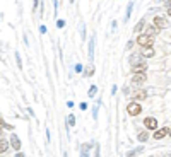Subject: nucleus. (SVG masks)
Masks as SVG:
<instances>
[{
	"label": "nucleus",
	"mask_w": 171,
	"mask_h": 157,
	"mask_svg": "<svg viewBox=\"0 0 171 157\" xmlns=\"http://www.w3.org/2000/svg\"><path fill=\"white\" fill-rule=\"evenodd\" d=\"M94 48H96V34L92 33L91 38H89V45H87V56H89V61L94 60Z\"/></svg>",
	"instance_id": "7ed1b4c3"
},
{
	"label": "nucleus",
	"mask_w": 171,
	"mask_h": 157,
	"mask_svg": "<svg viewBox=\"0 0 171 157\" xmlns=\"http://www.w3.org/2000/svg\"><path fill=\"white\" fill-rule=\"evenodd\" d=\"M96 92H98V87H96V85H91V87H89L87 96H89V97H94V96H96Z\"/></svg>",
	"instance_id": "4be33fe9"
},
{
	"label": "nucleus",
	"mask_w": 171,
	"mask_h": 157,
	"mask_svg": "<svg viewBox=\"0 0 171 157\" xmlns=\"http://www.w3.org/2000/svg\"><path fill=\"white\" fill-rule=\"evenodd\" d=\"M137 45L142 48H149L154 45V39L152 38H149L147 34H139V38H137Z\"/></svg>",
	"instance_id": "f257e3e1"
},
{
	"label": "nucleus",
	"mask_w": 171,
	"mask_h": 157,
	"mask_svg": "<svg viewBox=\"0 0 171 157\" xmlns=\"http://www.w3.org/2000/svg\"><path fill=\"white\" fill-rule=\"evenodd\" d=\"M75 72H77V74H81V72H82V65H81V63H77V65H75Z\"/></svg>",
	"instance_id": "c85d7f7f"
},
{
	"label": "nucleus",
	"mask_w": 171,
	"mask_h": 157,
	"mask_svg": "<svg viewBox=\"0 0 171 157\" xmlns=\"http://www.w3.org/2000/svg\"><path fill=\"white\" fill-rule=\"evenodd\" d=\"M144 128L145 130H154L156 131L157 130V120L154 118V116H147V118H144Z\"/></svg>",
	"instance_id": "39448f33"
},
{
	"label": "nucleus",
	"mask_w": 171,
	"mask_h": 157,
	"mask_svg": "<svg viewBox=\"0 0 171 157\" xmlns=\"http://www.w3.org/2000/svg\"><path fill=\"white\" fill-rule=\"evenodd\" d=\"M63 157H68V154H67V152H63Z\"/></svg>",
	"instance_id": "ea45409f"
},
{
	"label": "nucleus",
	"mask_w": 171,
	"mask_h": 157,
	"mask_svg": "<svg viewBox=\"0 0 171 157\" xmlns=\"http://www.w3.org/2000/svg\"><path fill=\"white\" fill-rule=\"evenodd\" d=\"M68 2H70V4H74V2H75V0H68Z\"/></svg>",
	"instance_id": "79ce46f5"
},
{
	"label": "nucleus",
	"mask_w": 171,
	"mask_h": 157,
	"mask_svg": "<svg viewBox=\"0 0 171 157\" xmlns=\"http://www.w3.org/2000/svg\"><path fill=\"white\" fill-rule=\"evenodd\" d=\"M40 33H41V34L46 33V26H40Z\"/></svg>",
	"instance_id": "72a5a7b5"
},
{
	"label": "nucleus",
	"mask_w": 171,
	"mask_h": 157,
	"mask_svg": "<svg viewBox=\"0 0 171 157\" xmlns=\"http://www.w3.org/2000/svg\"><path fill=\"white\" fill-rule=\"evenodd\" d=\"M94 142H86L81 145V157H89L91 156V149L94 147Z\"/></svg>",
	"instance_id": "423d86ee"
},
{
	"label": "nucleus",
	"mask_w": 171,
	"mask_h": 157,
	"mask_svg": "<svg viewBox=\"0 0 171 157\" xmlns=\"http://www.w3.org/2000/svg\"><path fill=\"white\" fill-rule=\"evenodd\" d=\"M156 2H163V0H156Z\"/></svg>",
	"instance_id": "c03bdc74"
},
{
	"label": "nucleus",
	"mask_w": 171,
	"mask_h": 157,
	"mask_svg": "<svg viewBox=\"0 0 171 157\" xmlns=\"http://www.w3.org/2000/svg\"><path fill=\"white\" fill-rule=\"evenodd\" d=\"M63 26H65V20H63V19H57V27H60V29H62Z\"/></svg>",
	"instance_id": "a878e982"
},
{
	"label": "nucleus",
	"mask_w": 171,
	"mask_h": 157,
	"mask_svg": "<svg viewBox=\"0 0 171 157\" xmlns=\"http://www.w3.org/2000/svg\"><path fill=\"white\" fill-rule=\"evenodd\" d=\"M2 133H4V128H2V126H0V137H2Z\"/></svg>",
	"instance_id": "58836bf2"
},
{
	"label": "nucleus",
	"mask_w": 171,
	"mask_h": 157,
	"mask_svg": "<svg viewBox=\"0 0 171 157\" xmlns=\"http://www.w3.org/2000/svg\"><path fill=\"white\" fill-rule=\"evenodd\" d=\"M111 94H113V96L116 94V85H113V87H111Z\"/></svg>",
	"instance_id": "e433bc0d"
},
{
	"label": "nucleus",
	"mask_w": 171,
	"mask_h": 157,
	"mask_svg": "<svg viewBox=\"0 0 171 157\" xmlns=\"http://www.w3.org/2000/svg\"><path fill=\"white\" fill-rule=\"evenodd\" d=\"M92 74H94V67L91 65V67H87V70L84 72V75H86V77H91V75H92Z\"/></svg>",
	"instance_id": "b1692460"
},
{
	"label": "nucleus",
	"mask_w": 171,
	"mask_h": 157,
	"mask_svg": "<svg viewBox=\"0 0 171 157\" xmlns=\"http://www.w3.org/2000/svg\"><path fill=\"white\" fill-rule=\"evenodd\" d=\"M127 113L130 116H139L142 113V106L139 104V102H128V106H127Z\"/></svg>",
	"instance_id": "f03ea898"
},
{
	"label": "nucleus",
	"mask_w": 171,
	"mask_h": 157,
	"mask_svg": "<svg viewBox=\"0 0 171 157\" xmlns=\"http://www.w3.org/2000/svg\"><path fill=\"white\" fill-rule=\"evenodd\" d=\"M94 157H101V147L98 143L94 145Z\"/></svg>",
	"instance_id": "393cba45"
},
{
	"label": "nucleus",
	"mask_w": 171,
	"mask_h": 157,
	"mask_svg": "<svg viewBox=\"0 0 171 157\" xmlns=\"http://www.w3.org/2000/svg\"><path fill=\"white\" fill-rule=\"evenodd\" d=\"M137 140H139L140 143H145L147 140H149V133H147L145 130H142V131H139V133H137Z\"/></svg>",
	"instance_id": "f3484780"
},
{
	"label": "nucleus",
	"mask_w": 171,
	"mask_h": 157,
	"mask_svg": "<svg viewBox=\"0 0 171 157\" xmlns=\"http://www.w3.org/2000/svg\"><path fill=\"white\" fill-rule=\"evenodd\" d=\"M53 2V15L57 17L58 15V0H51Z\"/></svg>",
	"instance_id": "5701e85b"
},
{
	"label": "nucleus",
	"mask_w": 171,
	"mask_h": 157,
	"mask_svg": "<svg viewBox=\"0 0 171 157\" xmlns=\"http://www.w3.org/2000/svg\"><path fill=\"white\" fill-rule=\"evenodd\" d=\"M168 135H170V128H168V126H159V128L154 131L152 138H154V140H163V138H166Z\"/></svg>",
	"instance_id": "20e7f679"
},
{
	"label": "nucleus",
	"mask_w": 171,
	"mask_h": 157,
	"mask_svg": "<svg viewBox=\"0 0 171 157\" xmlns=\"http://www.w3.org/2000/svg\"><path fill=\"white\" fill-rule=\"evenodd\" d=\"M145 80H147L145 74H134V77H132V84H135V85H142Z\"/></svg>",
	"instance_id": "6e6552de"
},
{
	"label": "nucleus",
	"mask_w": 171,
	"mask_h": 157,
	"mask_svg": "<svg viewBox=\"0 0 171 157\" xmlns=\"http://www.w3.org/2000/svg\"><path fill=\"white\" fill-rule=\"evenodd\" d=\"M152 24L157 27V29H163V27L168 26V22H166V19L164 17H161V15H156L154 19H152Z\"/></svg>",
	"instance_id": "9d476101"
},
{
	"label": "nucleus",
	"mask_w": 171,
	"mask_h": 157,
	"mask_svg": "<svg viewBox=\"0 0 171 157\" xmlns=\"http://www.w3.org/2000/svg\"><path fill=\"white\" fill-rule=\"evenodd\" d=\"M130 70H132V74H145V70H147V63L144 61V63H140V65L132 67Z\"/></svg>",
	"instance_id": "ddd939ff"
},
{
	"label": "nucleus",
	"mask_w": 171,
	"mask_h": 157,
	"mask_svg": "<svg viewBox=\"0 0 171 157\" xmlns=\"http://www.w3.org/2000/svg\"><path fill=\"white\" fill-rule=\"evenodd\" d=\"M170 137H171V128H170Z\"/></svg>",
	"instance_id": "37998d69"
},
{
	"label": "nucleus",
	"mask_w": 171,
	"mask_h": 157,
	"mask_svg": "<svg viewBox=\"0 0 171 157\" xmlns=\"http://www.w3.org/2000/svg\"><path fill=\"white\" fill-rule=\"evenodd\" d=\"M99 106H101V99H98L94 102V106H92V118L98 120V115H99Z\"/></svg>",
	"instance_id": "6ab92c4d"
},
{
	"label": "nucleus",
	"mask_w": 171,
	"mask_h": 157,
	"mask_svg": "<svg viewBox=\"0 0 171 157\" xmlns=\"http://www.w3.org/2000/svg\"><path fill=\"white\" fill-rule=\"evenodd\" d=\"M144 58H150V56H154V48L149 46V48H142V53H140Z\"/></svg>",
	"instance_id": "a211bd4d"
},
{
	"label": "nucleus",
	"mask_w": 171,
	"mask_h": 157,
	"mask_svg": "<svg viewBox=\"0 0 171 157\" xmlns=\"http://www.w3.org/2000/svg\"><path fill=\"white\" fill-rule=\"evenodd\" d=\"M145 27H147V24H145V19H140L139 22L135 24V27H134V33H142V31H145Z\"/></svg>",
	"instance_id": "4468645a"
},
{
	"label": "nucleus",
	"mask_w": 171,
	"mask_h": 157,
	"mask_svg": "<svg viewBox=\"0 0 171 157\" xmlns=\"http://www.w3.org/2000/svg\"><path fill=\"white\" fill-rule=\"evenodd\" d=\"M132 12H134V0H130L128 5H127V14H125V17H123V20H125V22H128V20H130Z\"/></svg>",
	"instance_id": "dca6fc26"
},
{
	"label": "nucleus",
	"mask_w": 171,
	"mask_h": 157,
	"mask_svg": "<svg viewBox=\"0 0 171 157\" xmlns=\"http://www.w3.org/2000/svg\"><path fill=\"white\" fill-rule=\"evenodd\" d=\"M132 46H134V41L130 39L128 43H127V50H130V48H132Z\"/></svg>",
	"instance_id": "c9c22d12"
},
{
	"label": "nucleus",
	"mask_w": 171,
	"mask_h": 157,
	"mask_svg": "<svg viewBox=\"0 0 171 157\" xmlns=\"http://www.w3.org/2000/svg\"><path fill=\"white\" fill-rule=\"evenodd\" d=\"M130 97H132V99H145V97H147V91H144V89H137V91L132 92Z\"/></svg>",
	"instance_id": "f8f14e48"
},
{
	"label": "nucleus",
	"mask_w": 171,
	"mask_h": 157,
	"mask_svg": "<svg viewBox=\"0 0 171 157\" xmlns=\"http://www.w3.org/2000/svg\"><path fill=\"white\" fill-rule=\"evenodd\" d=\"M14 157H26V156H24L22 152H17V154H15V156H14Z\"/></svg>",
	"instance_id": "4c0bfd02"
},
{
	"label": "nucleus",
	"mask_w": 171,
	"mask_h": 157,
	"mask_svg": "<svg viewBox=\"0 0 171 157\" xmlns=\"http://www.w3.org/2000/svg\"><path fill=\"white\" fill-rule=\"evenodd\" d=\"M118 27V20H111V31H116Z\"/></svg>",
	"instance_id": "bb28decb"
},
{
	"label": "nucleus",
	"mask_w": 171,
	"mask_h": 157,
	"mask_svg": "<svg viewBox=\"0 0 171 157\" xmlns=\"http://www.w3.org/2000/svg\"><path fill=\"white\" fill-rule=\"evenodd\" d=\"M79 31H81V38H82V39H86V24H84V22H81Z\"/></svg>",
	"instance_id": "412c9836"
},
{
	"label": "nucleus",
	"mask_w": 171,
	"mask_h": 157,
	"mask_svg": "<svg viewBox=\"0 0 171 157\" xmlns=\"http://www.w3.org/2000/svg\"><path fill=\"white\" fill-rule=\"evenodd\" d=\"M10 147H12L14 150L21 152V140H19V137L15 135V133H12V135H10Z\"/></svg>",
	"instance_id": "9b49d317"
},
{
	"label": "nucleus",
	"mask_w": 171,
	"mask_h": 157,
	"mask_svg": "<svg viewBox=\"0 0 171 157\" xmlns=\"http://www.w3.org/2000/svg\"><path fill=\"white\" fill-rule=\"evenodd\" d=\"M79 108H81V109H84V111H86V109H87V104H86V102H81V104H79Z\"/></svg>",
	"instance_id": "473e14b6"
},
{
	"label": "nucleus",
	"mask_w": 171,
	"mask_h": 157,
	"mask_svg": "<svg viewBox=\"0 0 171 157\" xmlns=\"http://www.w3.org/2000/svg\"><path fill=\"white\" fill-rule=\"evenodd\" d=\"M168 14H170V17H171V9H168Z\"/></svg>",
	"instance_id": "a19ab883"
},
{
	"label": "nucleus",
	"mask_w": 171,
	"mask_h": 157,
	"mask_svg": "<svg viewBox=\"0 0 171 157\" xmlns=\"http://www.w3.org/2000/svg\"><path fill=\"white\" fill-rule=\"evenodd\" d=\"M128 61L132 67H135V65H140V63H144V56L140 53H134L128 56Z\"/></svg>",
	"instance_id": "0eeeda50"
},
{
	"label": "nucleus",
	"mask_w": 171,
	"mask_h": 157,
	"mask_svg": "<svg viewBox=\"0 0 171 157\" xmlns=\"http://www.w3.org/2000/svg\"><path fill=\"white\" fill-rule=\"evenodd\" d=\"M9 149H10V142L7 138H0V154H5Z\"/></svg>",
	"instance_id": "2eb2a0df"
},
{
	"label": "nucleus",
	"mask_w": 171,
	"mask_h": 157,
	"mask_svg": "<svg viewBox=\"0 0 171 157\" xmlns=\"http://www.w3.org/2000/svg\"><path fill=\"white\" fill-rule=\"evenodd\" d=\"M135 152H137V154H142V152H144V145H140V147H137V149H135Z\"/></svg>",
	"instance_id": "2f4dec72"
},
{
	"label": "nucleus",
	"mask_w": 171,
	"mask_h": 157,
	"mask_svg": "<svg viewBox=\"0 0 171 157\" xmlns=\"http://www.w3.org/2000/svg\"><path fill=\"white\" fill-rule=\"evenodd\" d=\"M38 4H40V0H33V12L38 9Z\"/></svg>",
	"instance_id": "7c9ffc66"
},
{
	"label": "nucleus",
	"mask_w": 171,
	"mask_h": 157,
	"mask_svg": "<svg viewBox=\"0 0 171 157\" xmlns=\"http://www.w3.org/2000/svg\"><path fill=\"white\" fill-rule=\"evenodd\" d=\"M159 33H161V29H157V27L152 24V26H147V27H145V33H144V34H147L149 38H152V39H154V38H156Z\"/></svg>",
	"instance_id": "1a4fd4ad"
},
{
	"label": "nucleus",
	"mask_w": 171,
	"mask_h": 157,
	"mask_svg": "<svg viewBox=\"0 0 171 157\" xmlns=\"http://www.w3.org/2000/svg\"><path fill=\"white\" fill-rule=\"evenodd\" d=\"M75 121H77V120H75V115L70 113V115L67 116V125L68 126H75Z\"/></svg>",
	"instance_id": "aec40b11"
},
{
	"label": "nucleus",
	"mask_w": 171,
	"mask_h": 157,
	"mask_svg": "<svg viewBox=\"0 0 171 157\" xmlns=\"http://www.w3.org/2000/svg\"><path fill=\"white\" fill-rule=\"evenodd\" d=\"M164 5H166V9H171V0H166V2H164Z\"/></svg>",
	"instance_id": "f704fd0d"
},
{
	"label": "nucleus",
	"mask_w": 171,
	"mask_h": 157,
	"mask_svg": "<svg viewBox=\"0 0 171 157\" xmlns=\"http://www.w3.org/2000/svg\"><path fill=\"white\" fill-rule=\"evenodd\" d=\"M15 60H17V65H19V67H22V61H21V56H19V53H15Z\"/></svg>",
	"instance_id": "c756f323"
},
{
	"label": "nucleus",
	"mask_w": 171,
	"mask_h": 157,
	"mask_svg": "<svg viewBox=\"0 0 171 157\" xmlns=\"http://www.w3.org/2000/svg\"><path fill=\"white\" fill-rule=\"evenodd\" d=\"M135 156H137L135 149H134V150H128V152H127V157H135Z\"/></svg>",
	"instance_id": "cd10ccee"
}]
</instances>
